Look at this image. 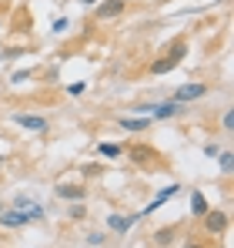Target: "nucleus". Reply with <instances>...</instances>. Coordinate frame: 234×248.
I'll return each instance as SVG.
<instances>
[{
	"label": "nucleus",
	"mask_w": 234,
	"mask_h": 248,
	"mask_svg": "<svg viewBox=\"0 0 234 248\" xmlns=\"http://www.w3.org/2000/svg\"><path fill=\"white\" fill-rule=\"evenodd\" d=\"M124 155L131 158V165L144 168V171H167V161H164V155L157 151L154 144L134 141V144H127V148H124Z\"/></svg>",
	"instance_id": "f257e3e1"
},
{
	"label": "nucleus",
	"mask_w": 234,
	"mask_h": 248,
	"mask_svg": "<svg viewBox=\"0 0 234 248\" xmlns=\"http://www.w3.org/2000/svg\"><path fill=\"white\" fill-rule=\"evenodd\" d=\"M184 54H188V41H184V37H177V41L171 44L161 57L151 61V67H147V71H151V74H167V71H174V67L184 61Z\"/></svg>",
	"instance_id": "f03ea898"
},
{
	"label": "nucleus",
	"mask_w": 234,
	"mask_h": 248,
	"mask_svg": "<svg viewBox=\"0 0 234 248\" xmlns=\"http://www.w3.org/2000/svg\"><path fill=\"white\" fill-rule=\"evenodd\" d=\"M201 228H204V235L221 238V235L231 228V218H228V211H221V208H207V211L201 215Z\"/></svg>",
	"instance_id": "7ed1b4c3"
},
{
	"label": "nucleus",
	"mask_w": 234,
	"mask_h": 248,
	"mask_svg": "<svg viewBox=\"0 0 234 248\" xmlns=\"http://www.w3.org/2000/svg\"><path fill=\"white\" fill-rule=\"evenodd\" d=\"M131 111H147V114H154L157 121H164V118H174V114H181L184 108H181L177 101H164V104H137V108H131Z\"/></svg>",
	"instance_id": "20e7f679"
},
{
	"label": "nucleus",
	"mask_w": 234,
	"mask_h": 248,
	"mask_svg": "<svg viewBox=\"0 0 234 248\" xmlns=\"http://www.w3.org/2000/svg\"><path fill=\"white\" fill-rule=\"evenodd\" d=\"M127 10V0H101V3H94V17L97 20H114Z\"/></svg>",
	"instance_id": "39448f33"
},
{
	"label": "nucleus",
	"mask_w": 234,
	"mask_h": 248,
	"mask_svg": "<svg viewBox=\"0 0 234 248\" xmlns=\"http://www.w3.org/2000/svg\"><path fill=\"white\" fill-rule=\"evenodd\" d=\"M204 94H211V84H184V87H177L174 101L177 104H188V101H201Z\"/></svg>",
	"instance_id": "423d86ee"
},
{
	"label": "nucleus",
	"mask_w": 234,
	"mask_h": 248,
	"mask_svg": "<svg viewBox=\"0 0 234 248\" xmlns=\"http://www.w3.org/2000/svg\"><path fill=\"white\" fill-rule=\"evenodd\" d=\"M0 225H3V228H24V225H30V215L10 208V211H0Z\"/></svg>",
	"instance_id": "0eeeda50"
},
{
	"label": "nucleus",
	"mask_w": 234,
	"mask_h": 248,
	"mask_svg": "<svg viewBox=\"0 0 234 248\" xmlns=\"http://www.w3.org/2000/svg\"><path fill=\"white\" fill-rule=\"evenodd\" d=\"M57 198L84 202V198H87V188H84V185H71V181H64V185H57Z\"/></svg>",
	"instance_id": "6e6552de"
},
{
	"label": "nucleus",
	"mask_w": 234,
	"mask_h": 248,
	"mask_svg": "<svg viewBox=\"0 0 234 248\" xmlns=\"http://www.w3.org/2000/svg\"><path fill=\"white\" fill-rule=\"evenodd\" d=\"M137 221H141V215H111V218H107V225H111L114 232H120V235L131 232V225H137Z\"/></svg>",
	"instance_id": "1a4fd4ad"
},
{
	"label": "nucleus",
	"mask_w": 234,
	"mask_h": 248,
	"mask_svg": "<svg viewBox=\"0 0 234 248\" xmlns=\"http://www.w3.org/2000/svg\"><path fill=\"white\" fill-rule=\"evenodd\" d=\"M14 121L27 131H47V118H40V114H14Z\"/></svg>",
	"instance_id": "9d476101"
},
{
	"label": "nucleus",
	"mask_w": 234,
	"mask_h": 248,
	"mask_svg": "<svg viewBox=\"0 0 234 248\" xmlns=\"http://www.w3.org/2000/svg\"><path fill=\"white\" fill-rule=\"evenodd\" d=\"M181 235V228L177 225H167V228H157L154 232V245H161V248H167V245H174V238Z\"/></svg>",
	"instance_id": "9b49d317"
},
{
	"label": "nucleus",
	"mask_w": 234,
	"mask_h": 248,
	"mask_svg": "<svg viewBox=\"0 0 234 248\" xmlns=\"http://www.w3.org/2000/svg\"><path fill=\"white\" fill-rule=\"evenodd\" d=\"M177 188H181V185H171V188H164V191H161V195H157L154 202H151V205H147V211H141V215H151V211H157V208L164 205V202H167V198H174V195H177Z\"/></svg>",
	"instance_id": "f8f14e48"
},
{
	"label": "nucleus",
	"mask_w": 234,
	"mask_h": 248,
	"mask_svg": "<svg viewBox=\"0 0 234 248\" xmlns=\"http://www.w3.org/2000/svg\"><path fill=\"white\" fill-rule=\"evenodd\" d=\"M184 248H218V242L211 235H191V238H184Z\"/></svg>",
	"instance_id": "ddd939ff"
},
{
	"label": "nucleus",
	"mask_w": 234,
	"mask_h": 248,
	"mask_svg": "<svg viewBox=\"0 0 234 248\" xmlns=\"http://www.w3.org/2000/svg\"><path fill=\"white\" fill-rule=\"evenodd\" d=\"M120 127H124V131H147V127H151V121H147V118H120Z\"/></svg>",
	"instance_id": "4468645a"
},
{
	"label": "nucleus",
	"mask_w": 234,
	"mask_h": 248,
	"mask_svg": "<svg viewBox=\"0 0 234 248\" xmlns=\"http://www.w3.org/2000/svg\"><path fill=\"white\" fill-rule=\"evenodd\" d=\"M207 208H211V205H207V198H204V195H201V191L194 188V191H191V211H194L197 218H201V215H204Z\"/></svg>",
	"instance_id": "2eb2a0df"
},
{
	"label": "nucleus",
	"mask_w": 234,
	"mask_h": 248,
	"mask_svg": "<svg viewBox=\"0 0 234 248\" xmlns=\"http://www.w3.org/2000/svg\"><path fill=\"white\" fill-rule=\"evenodd\" d=\"M97 155H101V158H120V155H124V144H104V141H101V144H97Z\"/></svg>",
	"instance_id": "dca6fc26"
},
{
	"label": "nucleus",
	"mask_w": 234,
	"mask_h": 248,
	"mask_svg": "<svg viewBox=\"0 0 234 248\" xmlns=\"http://www.w3.org/2000/svg\"><path fill=\"white\" fill-rule=\"evenodd\" d=\"M231 165H234V155H231V151H224V155H221V168L231 171Z\"/></svg>",
	"instance_id": "f3484780"
},
{
	"label": "nucleus",
	"mask_w": 234,
	"mask_h": 248,
	"mask_svg": "<svg viewBox=\"0 0 234 248\" xmlns=\"http://www.w3.org/2000/svg\"><path fill=\"white\" fill-rule=\"evenodd\" d=\"M30 74H34V71H17V74H14V84H24V81H30Z\"/></svg>",
	"instance_id": "a211bd4d"
},
{
	"label": "nucleus",
	"mask_w": 234,
	"mask_h": 248,
	"mask_svg": "<svg viewBox=\"0 0 234 248\" xmlns=\"http://www.w3.org/2000/svg\"><path fill=\"white\" fill-rule=\"evenodd\" d=\"M67 91H71V94H74V97H77V94H84V91H87V84H84V81H77V84H71V87H67Z\"/></svg>",
	"instance_id": "6ab92c4d"
},
{
	"label": "nucleus",
	"mask_w": 234,
	"mask_h": 248,
	"mask_svg": "<svg viewBox=\"0 0 234 248\" xmlns=\"http://www.w3.org/2000/svg\"><path fill=\"white\" fill-rule=\"evenodd\" d=\"M84 215H87V208H84V205H74V208H71V218H74V221H77V218H84Z\"/></svg>",
	"instance_id": "aec40b11"
},
{
	"label": "nucleus",
	"mask_w": 234,
	"mask_h": 248,
	"mask_svg": "<svg viewBox=\"0 0 234 248\" xmlns=\"http://www.w3.org/2000/svg\"><path fill=\"white\" fill-rule=\"evenodd\" d=\"M204 155L207 158H218V144H204Z\"/></svg>",
	"instance_id": "412c9836"
},
{
	"label": "nucleus",
	"mask_w": 234,
	"mask_h": 248,
	"mask_svg": "<svg viewBox=\"0 0 234 248\" xmlns=\"http://www.w3.org/2000/svg\"><path fill=\"white\" fill-rule=\"evenodd\" d=\"M80 3H101V0H80Z\"/></svg>",
	"instance_id": "4be33fe9"
},
{
	"label": "nucleus",
	"mask_w": 234,
	"mask_h": 248,
	"mask_svg": "<svg viewBox=\"0 0 234 248\" xmlns=\"http://www.w3.org/2000/svg\"><path fill=\"white\" fill-rule=\"evenodd\" d=\"M0 27H3V20H0Z\"/></svg>",
	"instance_id": "5701e85b"
}]
</instances>
